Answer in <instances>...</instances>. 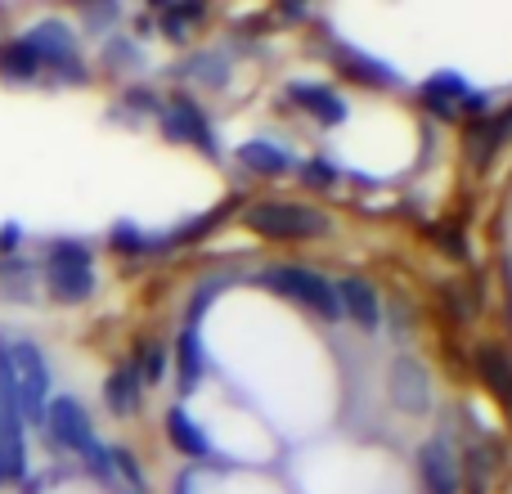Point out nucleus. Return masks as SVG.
Masks as SVG:
<instances>
[{
    "instance_id": "obj_1",
    "label": "nucleus",
    "mask_w": 512,
    "mask_h": 494,
    "mask_svg": "<svg viewBox=\"0 0 512 494\" xmlns=\"http://www.w3.org/2000/svg\"><path fill=\"white\" fill-rule=\"evenodd\" d=\"M0 355H5L9 387H14V400H18L23 423H45V405H50V369H45L41 346L14 342L9 351H0Z\"/></svg>"
},
{
    "instance_id": "obj_2",
    "label": "nucleus",
    "mask_w": 512,
    "mask_h": 494,
    "mask_svg": "<svg viewBox=\"0 0 512 494\" xmlns=\"http://www.w3.org/2000/svg\"><path fill=\"white\" fill-rule=\"evenodd\" d=\"M45 283H50V297L63 306H81V301L95 297V265H90V247L86 243H54L45 256Z\"/></svg>"
},
{
    "instance_id": "obj_3",
    "label": "nucleus",
    "mask_w": 512,
    "mask_h": 494,
    "mask_svg": "<svg viewBox=\"0 0 512 494\" xmlns=\"http://www.w3.org/2000/svg\"><path fill=\"white\" fill-rule=\"evenodd\" d=\"M45 427H50V436L59 445H68V450H77L81 459H90V468H95L99 477H108V463H113V454H108L104 445L95 441V427H90V414L81 409V400L54 396L50 405H45Z\"/></svg>"
},
{
    "instance_id": "obj_4",
    "label": "nucleus",
    "mask_w": 512,
    "mask_h": 494,
    "mask_svg": "<svg viewBox=\"0 0 512 494\" xmlns=\"http://www.w3.org/2000/svg\"><path fill=\"white\" fill-rule=\"evenodd\" d=\"M261 283H265V288H274L279 297L306 306L310 315H319V319H337V315H342L333 283H328L319 270H306V265H274V270L261 274Z\"/></svg>"
},
{
    "instance_id": "obj_5",
    "label": "nucleus",
    "mask_w": 512,
    "mask_h": 494,
    "mask_svg": "<svg viewBox=\"0 0 512 494\" xmlns=\"http://www.w3.org/2000/svg\"><path fill=\"white\" fill-rule=\"evenodd\" d=\"M248 225L265 239H319L328 234V216L306 203H256Z\"/></svg>"
},
{
    "instance_id": "obj_6",
    "label": "nucleus",
    "mask_w": 512,
    "mask_h": 494,
    "mask_svg": "<svg viewBox=\"0 0 512 494\" xmlns=\"http://www.w3.org/2000/svg\"><path fill=\"white\" fill-rule=\"evenodd\" d=\"M23 41H27V50L41 59V68H59L63 77L86 81L81 59H77V36H72L68 23H59V18H41V23H36Z\"/></svg>"
},
{
    "instance_id": "obj_7",
    "label": "nucleus",
    "mask_w": 512,
    "mask_h": 494,
    "mask_svg": "<svg viewBox=\"0 0 512 494\" xmlns=\"http://www.w3.org/2000/svg\"><path fill=\"white\" fill-rule=\"evenodd\" d=\"M27 472V441H23V414H18L9 369L0 355V481H18Z\"/></svg>"
},
{
    "instance_id": "obj_8",
    "label": "nucleus",
    "mask_w": 512,
    "mask_h": 494,
    "mask_svg": "<svg viewBox=\"0 0 512 494\" xmlns=\"http://www.w3.org/2000/svg\"><path fill=\"white\" fill-rule=\"evenodd\" d=\"M391 400L405 414H427V405H432V378H427V369L414 355H400L391 364Z\"/></svg>"
},
{
    "instance_id": "obj_9",
    "label": "nucleus",
    "mask_w": 512,
    "mask_h": 494,
    "mask_svg": "<svg viewBox=\"0 0 512 494\" xmlns=\"http://www.w3.org/2000/svg\"><path fill=\"white\" fill-rule=\"evenodd\" d=\"M418 472H423L427 494H459V459L445 441H427L418 450Z\"/></svg>"
},
{
    "instance_id": "obj_10",
    "label": "nucleus",
    "mask_w": 512,
    "mask_h": 494,
    "mask_svg": "<svg viewBox=\"0 0 512 494\" xmlns=\"http://www.w3.org/2000/svg\"><path fill=\"white\" fill-rule=\"evenodd\" d=\"M162 131H167L171 140H180V144H198V149L216 153L212 131H207L203 113H198V108L189 104V99H171V104L162 108Z\"/></svg>"
},
{
    "instance_id": "obj_11",
    "label": "nucleus",
    "mask_w": 512,
    "mask_h": 494,
    "mask_svg": "<svg viewBox=\"0 0 512 494\" xmlns=\"http://www.w3.org/2000/svg\"><path fill=\"white\" fill-rule=\"evenodd\" d=\"M333 292H337V306H342L364 333L378 328L382 306H378V288H373L369 279H342V283H333Z\"/></svg>"
},
{
    "instance_id": "obj_12",
    "label": "nucleus",
    "mask_w": 512,
    "mask_h": 494,
    "mask_svg": "<svg viewBox=\"0 0 512 494\" xmlns=\"http://www.w3.org/2000/svg\"><path fill=\"white\" fill-rule=\"evenodd\" d=\"M292 99H297L306 113H315L324 126H337V122H346V104L333 95L328 86H315V81H292V90H288Z\"/></svg>"
},
{
    "instance_id": "obj_13",
    "label": "nucleus",
    "mask_w": 512,
    "mask_h": 494,
    "mask_svg": "<svg viewBox=\"0 0 512 494\" xmlns=\"http://www.w3.org/2000/svg\"><path fill=\"white\" fill-rule=\"evenodd\" d=\"M0 77H5V81H36V77H41V59L27 50L23 36L0 45Z\"/></svg>"
},
{
    "instance_id": "obj_14",
    "label": "nucleus",
    "mask_w": 512,
    "mask_h": 494,
    "mask_svg": "<svg viewBox=\"0 0 512 494\" xmlns=\"http://www.w3.org/2000/svg\"><path fill=\"white\" fill-rule=\"evenodd\" d=\"M104 396H108V409H113L117 418L135 414V409H140V373H135L131 364H126V369H117L113 378H108Z\"/></svg>"
},
{
    "instance_id": "obj_15",
    "label": "nucleus",
    "mask_w": 512,
    "mask_h": 494,
    "mask_svg": "<svg viewBox=\"0 0 512 494\" xmlns=\"http://www.w3.org/2000/svg\"><path fill=\"white\" fill-rule=\"evenodd\" d=\"M239 158H243V167L256 171V176H283V171H288V153L270 140H248L239 149Z\"/></svg>"
},
{
    "instance_id": "obj_16",
    "label": "nucleus",
    "mask_w": 512,
    "mask_h": 494,
    "mask_svg": "<svg viewBox=\"0 0 512 494\" xmlns=\"http://www.w3.org/2000/svg\"><path fill=\"white\" fill-rule=\"evenodd\" d=\"M423 95H427V104H432L436 113L450 117L454 108H459V99H468V81L454 77V72H441V77H432L423 86Z\"/></svg>"
},
{
    "instance_id": "obj_17",
    "label": "nucleus",
    "mask_w": 512,
    "mask_h": 494,
    "mask_svg": "<svg viewBox=\"0 0 512 494\" xmlns=\"http://www.w3.org/2000/svg\"><path fill=\"white\" fill-rule=\"evenodd\" d=\"M167 432H171V445H176L180 454H189V459H203L207 454V436L198 432V423L185 409H171L167 414Z\"/></svg>"
},
{
    "instance_id": "obj_18",
    "label": "nucleus",
    "mask_w": 512,
    "mask_h": 494,
    "mask_svg": "<svg viewBox=\"0 0 512 494\" xmlns=\"http://www.w3.org/2000/svg\"><path fill=\"white\" fill-rule=\"evenodd\" d=\"M477 369H481V378H486L490 387L499 391V396L512 400V364H508L504 355L495 351V346H486V351L477 355Z\"/></svg>"
},
{
    "instance_id": "obj_19",
    "label": "nucleus",
    "mask_w": 512,
    "mask_h": 494,
    "mask_svg": "<svg viewBox=\"0 0 512 494\" xmlns=\"http://www.w3.org/2000/svg\"><path fill=\"white\" fill-rule=\"evenodd\" d=\"M342 68H355V77L369 81V86H396V72H391L387 63H373L355 50H342Z\"/></svg>"
},
{
    "instance_id": "obj_20",
    "label": "nucleus",
    "mask_w": 512,
    "mask_h": 494,
    "mask_svg": "<svg viewBox=\"0 0 512 494\" xmlns=\"http://www.w3.org/2000/svg\"><path fill=\"white\" fill-rule=\"evenodd\" d=\"M198 378H203V342H198L194 328H185V337H180V382L194 387Z\"/></svg>"
},
{
    "instance_id": "obj_21",
    "label": "nucleus",
    "mask_w": 512,
    "mask_h": 494,
    "mask_svg": "<svg viewBox=\"0 0 512 494\" xmlns=\"http://www.w3.org/2000/svg\"><path fill=\"white\" fill-rule=\"evenodd\" d=\"M194 77H203L207 86H225V59L221 54H203V59H194Z\"/></svg>"
},
{
    "instance_id": "obj_22",
    "label": "nucleus",
    "mask_w": 512,
    "mask_h": 494,
    "mask_svg": "<svg viewBox=\"0 0 512 494\" xmlns=\"http://www.w3.org/2000/svg\"><path fill=\"white\" fill-rule=\"evenodd\" d=\"M162 369H167V355H162V346H144V373H140V382H158L162 378Z\"/></svg>"
}]
</instances>
